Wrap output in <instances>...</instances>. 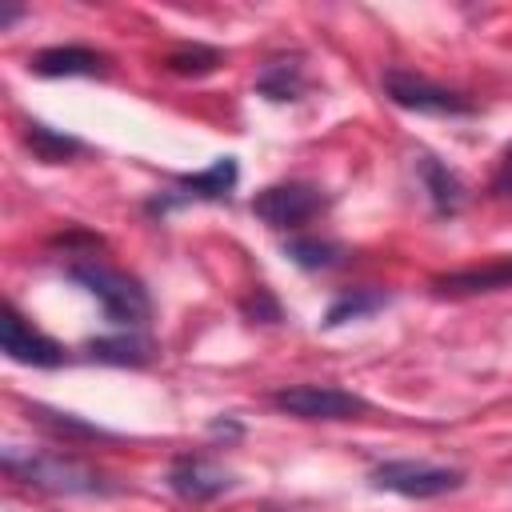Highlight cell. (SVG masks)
Returning a JSON list of instances; mask_svg holds the SVG:
<instances>
[{
	"label": "cell",
	"instance_id": "2e32d148",
	"mask_svg": "<svg viewBox=\"0 0 512 512\" xmlns=\"http://www.w3.org/2000/svg\"><path fill=\"white\" fill-rule=\"evenodd\" d=\"M88 352L96 360H108V364H148L152 360V344L140 336V332H128V336H100L88 344Z\"/></svg>",
	"mask_w": 512,
	"mask_h": 512
},
{
	"label": "cell",
	"instance_id": "9a60e30c",
	"mask_svg": "<svg viewBox=\"0 0 512 512\" xmlns=\"http://www.w3.org/2000/svg\"><path fill=\"white\" fill-rule=\"evenodd\" d=\"M388 304V292H376V288H352V292H340L324 316V328H340L348 320H360V316H372Z\"/></svg>",
	"mask_w": 512,
	"mask_h": 512
},
{
	"label": "cell",
	"instance_id": "e0dca14e",
	"mask_svg": "<svg viewBox=\"0 0 512 512\" xmlns=\"http://www.w3.org/2000/svg\"><path fill=\"white\" fill-rule=\"evenodd\" d=\"M24 140H28L32 156H36V160H44V164H60V160H72V156L80 152V140H76V136L52 132L48 124H28Z\"/></svg>",
	"mask_w": 512,
	"mask_h": 512
},
{
	"label": "cell",
	"instance_id": "5bb4252c",
	"mask_svg": "<svg viewBox=\"0 0 512 512\" xmlns=\"http://www.w3.org/2000/svg\"><path fill=\"white\" fill-rule=\"evenodd\" d=\"M284 256L292 264L316 272V268H336L344 260V248L336 240H320V236H292V240H284Z\"/></svg>",
	"mask_w": 512,
	"mask_h": 512
},
{
	"label": "cell",
	"instance_id": "52a82bcc",
	"mask_svg": "<svg viewBox=\"0 0 512 512\" xmlns=\"http://www.w3.org/2000/svg\"><path fill=\"white\" fill-rule=\"evenodd\" d=\"M236 176H240L236 160H232V156H220V160H212L208 168H200V172H192V176H180L176 188L152 196V200H148V212H152V216H164V212H172V208H180V204H192V200H228L232 188H236Z\"/></svg>",
	"mask_w": 512,
	"mask_h": 512
},
{
	"label": "cell",
	"instance_id": "6da1fadb",
	"mask_svg": "<svg viewBox=\"0 0 512 512\" xmlns=\"http://www.w3.org/2000/svg\"><path fill=\"white\" fill-rule=\"evenodd\" d=\"M4 472L16 476L20 484L60 492V496H108L116 484H108L104 472L92 464L64 456V452H32V448H4Z\"/></svg>",
	"mask_w": 512,
	"mask_h": 512
},
{
	"label": "cell",
	"instance_id": "9c48e42d",
	"mask_svg": "<svg viewBox=\"0 0 512 512\" xmlns=\"http://www.w3.org/2000/svg\"><path fill=\"white\" fill-rule=\"evenodd\" d=\"M232 472L212 464L208 456H176L172 468H168V488L180 496V500H192V504H204V500H216L232 488Z\"/></svg>",
	"mask_w": 512,
	"mask_h": 512
},
{
	"label": "cell",
	"instance_id": "4fadbf2b",
	"mask_svg": "<svg viewBox=\"0 0 512 512\" xmlns=\"http://www.w3.org/2000/svg\"><path fill=\"white\" fill-rule=\"evenodd\" d=\"M308 88V76H304V64L296 56H280V60H268L256 76V92L284 104V100H300Z\"/></svg>",
	"mask_w": 512,
	"mask_h": 512
},
{
	"label": "cell",
	"instance_id": "ffe728a7",
	"mask_svg": "<svg viewBox=\"0 0 512 512\" xmlns=\"http://www.w3.org/2000/svg\"><path fill=\"white\" fill-rule=\"evenodd\" d=\"M496 192H512V144H508V152H504V168H500V176H496Z\"/></svg>",
	"mask_w": 512,
	"mask_h": 512
},
{
	"label": "cell",
	"instance_id": "ac0fdd59",
	"mask_svg": "<svg viewBox=\"0 0 512 512\" xmlns=\"http://www.w3.org/2000/svg\"><path fill=\"white\" fill-rule=\"evenodd\" d=\"M164 64L176 76H204V72H212L220 64V52L216 48H204V44H192V48H176Z\"/></svg>",
	"mask_w": 512,
	"mask_h": 512
},
{
	"label": "cell",
	"instance_id": "277c9868",
	"mask_svg": "<svg viewBox=\"0 0 512 512\" xmlns=\"http://www.w3.org/2000/svg\"><path fill=\"white\" fill-rule=\"evenodd\" d=\"M380 84H384V96L408 112H424V116H472L476 112V104L464 92L432 84L428 76H416L408 68H388Z\"/></svg>",
	"mask_w": 512,
	"mask_h": 512
},
{
	"label": "cell",
	"instance_id": "7a4b0ae2",
	"mask_svg": "<svg viewBox=\"0 0 512 512\" xmlns=\"http://www.w3.org/2000/svg\"><path fill=\"white\" fill-rule=\"evenodd\" d=\"M68 276L88 296H96V304L104 308V320H112L116 328L136 332V328L148 324L152 300L140 288V280H132L128 272H120L112 264H100V260H76V264H68Z\"/></svg>",
	"mask_w": 512,
	"mask_h": 512
},
{
	"label": "cell",
	"instance_id": "3957f363",
	"mask_svg": "<svg viewBox=\"0 0 512 512\" xmlns=\"http://www.w3.org/2000/svg\"><path fill=\"white\" fill-rule=\"evenodd\" d=\"M372 488L408 496V500H432V496H448L464 484L460 468H444V464H428V460H384L368 472Z\"/></svg>",
	"mask_w": 512,
	"mask_h": 512
},
{
	"label": "cell",
	"instance_id": "d6986e66",
	"mask_svg": "<svg viewBox=\"0 0 512 512\" xmlns=\"http://www.w3.org/2000/svg\"><path fill=\"white\" fill-rule=\"evenodd\" d=\"M240 312H244L252 324H276V320H280V304H276V296H272L268 288L248 292V296L240 300Z\"/></svg>",
	"mask_w": 512,
	"mask_h": 512
},
{
	"label": "cell",
	"instance_id": "30bf717a",
	"mask_svg": "<svg viewBox=\"0 0 512 512\" xmlns=\"http://www.w3.org/2000/svg\"><path fill=\"white\" fill-rule=\"evenodd\" d=\"M432 288L440 296H476V292L512 288V256H500V260H488V264H476V268H460V272L436 276Z\"/></svg>",
	"mask_w": 512,
	"mask_h": 512
},
{
	"label": "cell",
	"instance_id": "ba28073f",
	"mask_svg": "<svg viewBox=\"0 0 512 512\" xmlns=\"http://www.w3.org/2000/svg\"><path fill=\"white\" fill-rule=\"evenodd\" d=\"M0 348L16 364H32V368L64 364V348L52 336H44L40 328H32L12 304H4V316H0Z\"/></svg>",
	"mask_w": 512,
	"mask_h": 512
},
{
	"label": "cell",
	"instance_id": "44dd1931",
	"mask_svg": "<svg viewBox=\"0 0 512 512\" xmlns=\"http://www.w3.org/2000/svg\"><path fill=\"white\" fill-rule=\"evenodd\" d=\"M16 16H24V8H4V12H0V32H8V24H12Z\"/></svg>",
	"mask_w": 512,
	"mask_h": 512
},
{
	"label": "cell",
	"instance_id": "7c38bea8",
	"mask_svg": "<svg viewBox=\"0 0 512 512\" xmlns=\"http://www.w3.org/2000/svg\"><path fill=\"white\" fill-rule=\"evenodd\" d=\"M416 172H420V180H424V192H428L436 216H456V212L464 208V196H468V192H464L460 176H456L448 164H440L436 156H416Z\"/></svg>",
	"mask_w": 512,
	"mask_h": 512
},
{
	"label": "cell",
	"instance_id": "8992f818",
	"mask_svg": "<svg viewBox=\"0 0 512 512\" xmlns=\"http://www.w3.org/2000/svg\"><path fill=\"white\" fill-rule=\"evenodd\" d=\"M324 208H328V196H324L316 184H300V180L268 184V188L256 192V200H252V212H256L268 228H300V224H308L312 216H320Z\"/></svg>",
	"mask_w": 512,
	"mask_h": 512
},
{
	"label": "cell",
	"instance_id": "5b68a950",
	"mask_svg": "<svg viewBox=\"0 0 512 512\" xmlns=\"http://www.w3.org/2000/svg\"><path fill=\"white\" fill-rule=\"evenodd\" d=\"M272 404L300 420H352L368 412V400L336 384H288L272 392Z\"/></svg>",
	"mask_w": 512,
	"mask_h": 512
},
{
	"label": "cell",
	"instance_id": "8fae6325",
	"mask_svg": "<svg viewBox=\"0 0 512 512\" xmlns=\"http://www.w3.org/2000/svg\"><path fill=\"white\" fill-rule=\"evenodd\" d=\"M28 68L36 76H100L104 72V56L84 48V44H56V48H44L28 60Z\"/></svg>",
	"mask_w": 512,
	"mask_h": 512
}]
</instances>
